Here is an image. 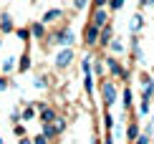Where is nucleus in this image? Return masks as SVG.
<instances>
[{"label": "nucleus", "instance_id": "obj_2", "mask_svg": "<svg viewBox=\"0 0 154 144\" xmlns=\"http://www.w3.org/2000/svg\"><path fill=\"white\" fill-rule=\"evenodd\" d=\"M104 68H109V74H111V76H116V78H124V81H129V71H126L124 66H121V61H119V58L109 56L106 61H104Z\"/></svg>", "mask_w": 154, "mask_h": 144}, {"label": "nucleus", "instance_id": "obj_33", "mask_svg": "<svg viewBox=\"0 0 154 144\" xmlns=\"http://www.w3.org/2000/svg\"><path fill=\"white\" fill-rule=\"evenodd\" d=\"M20 144H33V142H30V136H20Z\"/></svg>", "mask_w": 154, "mask_h": 144}, {"label": "nucleus", "instance_id": "obj_4", "mask_svg": "<svg viewBox=\"0 0 154 144\" xmlns=\"http://www.w3.org/2000/svg\"><path fill=\"white\" fill-rule=\"evenodd\" d=\"M106 23H109V10H106V8H94L91 25H96V28H104Z\"/></svg>", "mask_w": 154, "mask_h": 144}, {"label": "nucleus", "instance_id": "obj_10", "mask_svg": "<svg viewBox=\"0 0 154 144\" xmlns=\"http://www.w3.org/2000/svg\"><path fill=\"white\" fill-rule=\"evenodd\" d=\"M30 38H35V41H43L46 38V25H43L41 20H35V23H30Z\"/></svg>", "mask_w": 154, "mask_h": 144}, {"label": "nucleus", "instance_id": "obj_5", "mask_svg": "<svg viewBox=\"0 0 154 144\" xmlns=\"http://www.w3.org/2000/svg\"><path fill=\"white\" fill-rule=\"evenodd\" d=\"M73 61V51L71 48H63L58 56H56V68H68Z\"/></svg>", "mask_w": 154, "mask_h": 144}, {"label": "nucleus", "instance_id": "obj_13", "mask_svg": "<svg viewBox=\"0 0 154 144\" xmlns=\"http://www.w3.org/2000/svg\"><path fill=\"white\" fill-rule=\"evenodd\" d=\"M121 99H124V101H121V104H124V111L129 114V109H131V104H134V96H131V89H129V86L124 89V94H121Z\"/></svg>", "mask_w": 154, "mask_h": 144}, {"label": "nucleus", "instance_id": "obj_24", "mask_svg": "<svg viewBox=\"0 0 154 144\" xmlns=\"http://www.w3.org/2000/svg\"><path fill=\"white\" fill-rule=\"evenodd\" d=\"M121 8H124V0H109V10L116 13V10H121Z\"/></svg>", "mask_w": 154, "mask_h": 144}, {"label": "nucleus", "instance_id": "obj_9", "mask_svg": "<svg viewBox=\"0 0 154 144\" xmlns=\"http://www.w3.org/2000/svg\"><path fill=\"white\" fill-rule=\"evenodd\" d=\"M13 30H15V23H13L10 13H3V15H0V36L3 33H13Z\"/></svg>", "mask_w": 154, "mask_h": 144}, {"label": "nucleus", "instance_id": "obj_15", "mask_svg": "<svg viewBox=\"0 0 154 144\" xmlns=\"http://www.w3.org/2000/svg\"><path fill=\"white\" fill-rule=\"evenodd\" d=\"M28 68H30V53L25 51V53L20 56V63H18V71H20V74H25Z\"/></svg>", "mask_w": 154, "mask_h": 144}, {"label": "nucleus", "instance_id": "obj_3", "mask_svg": "<svg viewBox=\"0 0 154 144\" xmlns=\"http://www.w3.org/2000/svg\"><path fill=\"white\" fill-rule=\"evenodd\" d=\"M51 43L53 45H63V48H71V45L76 43V36L71 33V30H56V33L51 36Z\"/></svg>", "mask_w": 154, "mask_h": 144}, {"label": "nucleus", "instance_id": "obj_20", "mask_svg": "<svg viewBox=\"0 0 154 144\" xmlns=\"http://www.w3.org/2000/svg\"><path fill=\"white\" fill-rule=\"evenodd\" d=\"M101 119H104V129H106V132H111V129H114V116H111V111L106 109Z\"/></svg>", "mask_w": 154, "mask_h": 144}, {"label": "nucleus", "instance_id": "obj_31", "mask_svg": "<svg viewBox=\"0 0 154 144\" xmlns=\"http://www.w3.org/2000/svg\"><path fill=\"white\" fill-rule=\"evenodd\" d=\"M10 119H13V121H20V111L15 109V111H13V114H10Z\"/></svg>", "mask_w": 154, "mask_h": 144}, {"label": "nucleus", "instance_id": "obj_21", "mask_svg": "<svg viewBox=\"0 0 154 144\" xmlns=\"http://www.w3.org/2000/svg\"><path fill=\"white\" fill-rule=\"evenodd\" d=\"M0 68H3L5 74H13V71H15V58H13V56H8V61H5Z\"/></svg>", "mask_w": 154, "mask_h": 144}, {"label": "nucleus", "instance_id": "obj_36", "mask_svg": "<svg viewBox=\"0 0 154 144\" xmlns=\"http://www.w3.org/2000/svg\"><path fill=\"white\" fill-rule=\"evenodd\" d=\"M0 144H5V142H3V139H0Z\"/></svg>", "mask_w": 154, "mask_h": 144}, {"label": "nucleus", "instance_id": "obj_32", "mask_svg": "<svg viewBox=\"0 0 154 144\" xmlns=\"http://www.w3.org/2000/svg\"><path fill=\"white\" fill-rule=\"evenodd\" d=\"M5 86H8V78H0V94L5 91Z\"/></svg>", "mask_w": 154, "mask_h": 144}, {"label": "nucleus", "instance_id": "obj_12", "mask_svg": "<svg viewBox=\"0 0 154 144\" xmlns=\"http://www.w3.org/2000/svg\"><path fill=\"white\" fill-rule=\"evenodd\" d=\"M139 134H142V129H139V124H137V121H131L129 127H126V139H129V142H134V139H137Z\"/></svg>", "mask_w": 154, "mask_h": 144}, {"label": "nucleus", "instance_id": "obj_28", "mask_svg": "<svg viewBox=\"0 0 154 144\" xmlns=\"http://www.w3.org/2000/svg\"><path fill=\"white\" fill-rule=\"evenodd\" d=\"M109 0H94V8H106Z\"/></svg>", "mask_w": 154, "mask_h": 144}, {"label": "nucleus", "instance_id": "obj_34", "mask_svg": "<svg viewBox=\"0 0 154 144\" xmlns=\"http://www.w3.org/2000/svg\"><path fill=\"white\" fill-rule=\"evenodd\" d=\"M0 48H3V36H0Z\"/></svg>", "mask_w": 154, "mask_h": 144}, {"label": "nucleus", "instance_id": "obj_29", "mask_svg": "<svg viewBox=\"0 0 154 144\" xmlns=\"http://www.w3.org/2000/svg\"><path fill=\"white\" fill-rule=\"evenodd\" d=\"M86 3H88V0H73V5H76L79 10H83V8H86Z\"/></svg>", "mask_w": 154, "mask_h": 144}, {"label": "nucleus", "instance_id": "obj_1", "mask_svg": "<svg viewBox=\"0 0 154 144\" xmlns=\"http://www.w3.org/2000/svg\"><path fill=\"white\" fill-rule=\"evenodd\" d=\"M99 91H101V101H104L106 109H111L119 99V91H116V83L114 81H101L99 83Z\"/></svg>", "mask_w": 154, "mask_h": 144}, {"label": "nucleus", "instance_id": "obj_19", "mask_svg": "<svg viewBox=\"0 0 154 144\" xmlns=\"http://www.w3.org/2000/svg\"><path fill=\"white\" fill-rule=\"evenodd\" d=\"M91 74H104V61L101 58H91Z\"/></svg>", "mask_w": 154, "mask_h": 144}, {"label": "nucleus", "instance_id": "obj_25", "mask_svg": "<svg viewBox=\"0 0 154 144\" xmlns=\"http://www.w3.org/2000/svg\"><path fill=\"white\" fill-rule=\"evenodd\" d=\"M13 134H15V136H18V139H20V136H25V127H23V124H20V121H18V124H15V127H13Z\"/></svg>", "mask_w": 154, "mask_h": 144}, {"label": "nucleus", "instance_id": "obj_26", "mask_svg": "<svg viewBox=\"0 0 154 144\" xmlns=\"http://www.w3.org/2000/svg\"><path fill=\"white\" fill-rule=\"evenodd\" d=\"M139 114H142V116H146V114H149V101H146V99H142V101H139Z\"/></svg>", "mask_w": 154, "mask_h": 144}, {"label": "nucleus", "instance_id": "obj_18", "mask_svg": "<svg viewBox=\"0 0 154 144\" xmlns=\"http://www.w3.org/2000/svg\"><path fill=\"white\" fill-rule=\"evenodd\" d=\"M106 48H111V53H121V51H124V43H121L119 38H111Z\"/></svg>", "mask_w": 154, "mask_h": 144}, {"label": "nucleus", "instance_id": "obj_7", "mask_svg": "<svg viewBox=\"0 0 154 144\" xmlns=\"http://www.w3.org/2000/svg\"><path fill=\"white\" fill-rule=\"evenodd\" d=\"M61 18H63V10H61V8H51V10H46V13H43L41 23H43V25H51V23L61 20Z\"/></svg>", "mask_w": 154, "mask_h": 144}, {"label": "nucleus", "instance_id": "obj_14", "mask_svg": "<svg viewBox=\"0 0 154 144\" xmlns=\"http://www.w3.org/2000/svg\"><path fill=\"white\" fill-rule=\"evenodd\" d=\"M51 127H53L56 134H63V132H66V119H63V116H56V119L51 121Z\"/></svg>", "mask_w": 154, "mask_h": 144}, {"label": "nucleus", "instance_id": "obj_30", "mask_svg": "<svg viewBox=\"0 0 154 144\" xmlns=\"http://www.w3.org/2000/svg\"><path fill=\"white\" fill-rule=\"evenodd\" d=\"M149 5H154V0H139V8H149Z\"/></svg>", "mask_w": 154, "mask_h": 144}, {"label": "nucleus", "instance_id": "obj_35", "mask_svg": "<svg viewBox=\"0 0 154 144\" xmlns=\"http://www.w3.org/2000/svg\"><path fill=\"white\" fill-rule=\"evenodd\" d=\"M149 124H154V116H152V121H149Z\"/></svg>", "mask_w": 154, "mask_h": 144}, {"label": "nucleus", "instance_id": "obj_17", "mask_svg": "<svg viewBox=\"0 0 154 144\" xmlns=\"http://www.w3.org/2000/svg\"><path fill=\"white\" fill-rule=\"evenodd\" d=\"M83 89H86L88 94H94V74H91V71L83 74Z\"/></svg>", "mask_w": 154, "mask_h": 144}, {"label": "nucleus", "instance_id": "obj_27", "mask_svg": "<svg viewBox=\"0 0 154 144\" xmlns=\"http://www.w3.org/2000/svg\"><path fill=\"white\" fill-rule=\"evenodd\" d=\"M30 142H33V144H48L51 139H48V136H43V134H38V136H33Z\"/></svg>", "mask_w": 154, "mask_h": 144}, {"label": "nucleus", "instance_id": "obj_8", "mask_svg": "<svg viewBox=\"0 0 154 144\" xmlns=\"http://www.w3.org/2000/svg\"><path fill=\"white\" fill-rule=\"evenodd\" d=\"M111 38H114V25H111V23H106L104 28H99V41H96V43H101V45L106 48Z\"/></svg>", "mask_w": 154, "mask_h": 144}, {"label": "nucleus", "instance_id": "obj_6", "mask_svg": "<svg viewBox=\"0 0 154 144\" xmlns=\"http://www.w3.org/2000/svg\"><path fill=\"white\" fill-rule=\"evenodd\" d=\"M96 41H99V28L88 23L86 28H83V43L86 45H96Z\"/></svg>", "mask_w": 154, "mask_h": 144}, {"label": "nucleus", "instance_id": "obj_11", "mask_svg": "<svg viewBox=\"0 0 154 144\" xmlns=\"http://www.w3.org/2000/svg\"><path fill=\"white\" fill-rule=\"evenodd\" d=\"M35 116H38V109L33 106V104H28V106L20 111V121H33Z\"/></svg>", "mask_w": 154, "mask_h": 144}, {"label": "nucleus", "instance_id": "obj_22", "mask_svg": "<svg viewBox=\"0 0 154 144\" xmlns=\"http://www.w3.org/2000/svg\"><path fill=\"white\" fill-rule=\"evenodd\" d=\"M13 33L20 38V41H30V30H28V28H15Z\"/></svg>", "mask_w": 154, "mask_h": 144}, {"label": "nucleus", "instance_id": "obj_16", "mask_svg": "<svg viewBox=\"0 0 154 144\" xmlns=\"http://www.w3.org/2000/svg\"><path fill=\"white\" fill-rule=\"evenodd\" d=\"M142 25H144V18H142V13H137V15L131 18V33H139Z\"/></svg>", "mask_w": 154, "mask_h": 144}, {"label": "nucleus", "instance_id": "obj_23", "mask_svg": "<svg viewBox=\"0 0 154 144\" xmlns=\"http://www.w3.org/2000/svg\"><path fill=\"white\" fill-rule=\"evenodd\" d=\"M131 144H152V134H146V132H144V134H139Z\"/></svg>", "mask_w": 154, "mask_h": 144}]
</instances>
